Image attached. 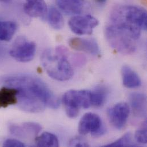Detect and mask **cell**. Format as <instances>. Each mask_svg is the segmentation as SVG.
Listing matches in <instances>:
<instances>
[{"label": "cell", "instance_id": "6da1fadb", "mask_svg": "<svg viewBox=\"0 0 147 147\" xmlns=\"http://www.w3.org/2000/svg\"><path fill=\"white\" fill-rule=\"evenodd\" d=\"M1 82L17 89V104L25 112L39 113L46 107L57 109L60 105L57 97L44 81L34 76L8 75L2 77Z\"/></svg>", "mask_w": 147, "mask_h": 147}, {"label": "cell", "instance_id": "7a4b0ae2", "mask_svg": "<svg viewBox=\"0 0 147 147\" xmlns=\"http://www.w3.org/2000/svg\"><path fill=\"white\" fill-rule=\"evenodd\" d=\"M41 62L47 74L57 81H64L71 79L74 70L68 59L67 50L63 47H57L55 51L45 50L41 56Z\"/></svg>", "mask_w": 147, "mask_h": 147}, {"label": "cell", "instance_id": "3957f363", "mask_svg": "<svg viewBox=\"0 0 147 147\" xmlns=\"http://www.w3.org/2000/svg\"><path fill=\"white\" fill-rule=\"evenodd\" d=\"M110 20L111 22H123L138 27L142 30H147V11L139 6H117L112 11Z\"/></svg>", "mask_w": 147, "mask_h": 147}, {"label": "cell", "instance_id": "277c9868", "mask_svg": "<svg viewBox=\"0 0 147 147\" xmlns=\"http://www.w3.org/2000/svg\"><path fill=\"white\" fill-rule=\"evenodd\" d=\"M105 36L109 45L121 55H132L136 50V40L127 32L111 24L105 27Z\"/></svg>", "mask_w": 147, "mask_h": 147}, {"label": "cell", "instance_id": "5b68a950", "mask_svg": "<svg viewBox=\"0 0 147 147\" xmlns=\"http://www.w3.org/2000/svg\"><path fill=\"white\" fill-rule=\"evenodd\" d=\"M63 103L67 116L76 118L81 108H88L91 105L90 90H70L63 96Z\"/></svg>", "mask_w": 147, "mask_h": 147}, {"label": "cell", "instance_id": "8992f818", "mask_svg": "<svg viewBox=\"0 0 147 147\" xmlns=\"http://www.w3.org/2000/svg\"><path fill=\"white\" fill-rule=\"evenodd\" d=\"M36 52V44L23 36L16 38L9 51L10 55L16 60L21 63L32 61L34 57Z\"/></svg>", "mask_w": 147, "mask_h": 147}, {"label": "cell", "instance_id": "52a82bcc", "mask_svg": "<svg viewBox=\"0 0 147 147\" xmlns=\"http://www.w3.org/2000/svg\"><path fill=\"white\" fill-rule=\"evenodd\" d=\"M78 132L82 135L90 134L94 137H100L106 132V128L101 118L97 114L89 112L81 119L78 124Z\"/></svg>", "mask_w": 147, "mask_h": 147}, {"label": "cell", "instance_id": "ba28073f", "mask_svg": "<svg viewBox=\"0 0 147 147\" xmlns=\"http://www.w3.org/2000/svg\"><path fill=\"white\" fill-rule=\"evenodd\" d=\"M98 24V20L90 14L74 16L68 22L71 30L79 36L91 34Z\"/></svg>", "mask_w": 147, "mask_h": 147}, {"label": "cell", "instance_id": "9c48e42d", "mask_svg": "<svg viewBox=\"0 0 147 147\" xmlns=\"http://www.w3.org/2000/svg\"><path fill=\"white\" fill-rule=\"evenodd\" d=\"M130 108L128 104L125 102H120L107 111L109 120L113 127L117 129H121L127 124Z\"/></svg>", "mask_w": 147, "mask_h": 147}, {"label": "cell", "instance_id": "30bf717a", "mask_svg": "<svg viewBox=\"0 0 147 147\" xmlns=\"http://www.w3.org/2000/svg\"><path fill=\"white\" fill-rule=\"evenodd\" d=\"M69 45L72 49L77 51L85 52L93 56H98L100 54L98 44L93 38L74 37L70 39Z\"/></svg>", "mask_w": 147, "mask_h": 147}, {"label": "cell", "instance_id": "8fae6325", "mask_svg": "<svg viewBox=\"0 0 147 147\" xmlns=\"http://www.w3.org/2000/svg\"><path fill=\"white\" fill-rule=\"evenodd\" d=\"M42 129L41 126L36 123L27 122L22 125L12 124L9 127V131L13 135L19 138H26L29 136H36Z\"/></svg>", "mask_w": 147, "mask_h": 147}, {"label": "cell", "instance_id": "7c38bea8", "mask_svg": "<svg viewBox=\"0 0 147 147\" xmlns=\"http://www.w3.org/2000/svg\"><path fill=\"white\" fill-rule=\"evenodd\" d=\"M24 10L31 17L44 18L47 16L48 9L45 0H25Z\"/></svg>", "mask_w": 147, "mask_h": 147}, {"label": "cell", "instance_id": "4fadbf2b", "mask_svg": "<svg viewBox=\"0 0 147 147\" xmlns=\"http://www.w3.org/2000/svg\"><path fill=\"white\" fill-rule=\"evenodd\" d=\"M58 7L69 15H79L85 9V0H56Z\"/></svg>", "mask_w": 147, "mask_h": 147}, {"label": "cell", "instance_id": "5bb4252c", "mask_svg": "<svg viewBox=\"0 0 147 147\" xmlns=\"http://www.w3.org/2000/svg\"><path fill=\"white\" fill-rule=\"evenodd\" d=\"M129 102L135 113L138 116L146 115L147 98L144 94L140 92H134L129 95Z\"/></svg>", "mask_w": 147, "mask_h": 147}, {"label": "cell", "instance_id": "9a60e30c", "mask_svg": "<svg viewBox=\"0 0 147 147\" xmlns=\"http://www.w3.org/2000/svg\"><path fill=\"white\" fill-rule=\"evenodd\" d=\"M121 75L123 85L128 88H136L142 85V80L134 69L127 65L121 68Z\"/></svg>", "mask_w": 147, "mask_h": 147}, {"label": "cell", "instance_id": "2e32d148", "mask_svg": "<svg viewBox=\"0 0 147 147\" xmlns=\"http://www.w3.org/2000/svg\"><path fill=\"white\" fill-rule=\"evenodd\" d=\"M17 89L10 86H3L0 89V108H7L17 104Z\"/></svg>", "mask_w": 147, "mask_h": 147}, {"label": "cell", "instance_id": "e0dca14e", "mask_svg": "<svg viewBox=\"0 0 147 147\" xmlns=\"http://www.w3.org/2000/svg\"><path fill=\"white\" fill-rule=\"evenodd\" d=\"M47 18L49 25L56 30L61 29L64 25L63 14L55 7L52 6L48 10Z\"/></svg>", "mask_w": 147, "mask_h": 147}, {"label": "cell", "instance_id": "ac0fdd59", "mask_svg": "<svg viewBox=\"0 0 147 147\" xmlns=\"http://www.w3.org/2000/svg\"><path fill=\"white\" fill-rule=\"evenodd\" d=\"M17 29L16 22L10 21H0V41H9L11 40Z\"/></svg>", "mask_w": 147, "mask_h": 147}, {"label": "cell", "instance_id": "d6986e66", "mask_svg": "<svg viewBox=\"0 0 147 147\" xmlns=\"http://www.w3.org/2000/svg\"><path fill=\"white\" fill-rule=\"evenodd\" d=\"M36 144L37 147H57L59 146V141L55 135L44 132L36 138Z\"/></svg>", "mask_w": 147, "mask_h": 147}, {"label": "cell", "instance_id": "ffe728a7", "mask_svg": "<svg viewBox=\"0 0 147 147\" xmlns=\"http://www.w3.org/2000/svg\"><path fill=\"white\" fill-rule=\"evenodd\" d=\"M107 92L103 88H99L90 91L91 105L100 107L104 105L106 100Z\"/></svg>", "mask_w": 147, "mask_h": 147}, {"label": "cell", "instance_id": "44dd1931", "mask_svg": "<svg viewBox=\"0 0 147 147\" xmlns=\"http://www.w3.org/2000/svg\"><path fill=\"white\" fill-rule=\"evenodd\" d=\"M137 146L134 143L132 137L131 133H127L124 134L121 138L116 140L115 142L105 145L106 147H136Z\"/></svg>", "mask_w": 147, "mask_h": 147}, {"label": "cell", "instance_id": "7402d4cb", "mask_svg": "<svg viewBox=\"0 0 147 147\" xmlns=\"http://www.w3.org/2000/svg\"><path fill=\"white\" fill-rule=\"evenodd\" d=\"M135 139L137 142L141 144H146L147 143V131L146 125L144 128L136 131L135 135Z\"/></svg>", "mask_w": 147, "mask_h": 147}, {"label": "cell", "instance_id": "603a6c76", "mask_svg": "<svg viewBox=\"0 0 147 147\" xmlns=\"http://www.w3.org/2000/svg\"><path fill=\"white\" fill-rule=\"evenodd\" d=\"M69 146L71 147H89L88 143L80 137L73 138L69 142Z\"/></svg>", "mask_w": 147, "mask_h": 147}, {"label": "cell", "instance_id": "cb8c5ba5", "mask_svg": "<svg viewBox=\"0 0 147 147\" xmlns=\"http://www.w3.org/2000/svg\"><path fill=\"white\" fill-rule=\"evenodd\" d=\"M3 146L5 147H24L25 145L21 142L16 139H7L3 143Z\"/></svg>", "mask_w": 147, "mask_h": 147}, {"label": "cell", "instance_id": "d4e9b609", "mask_svg": "<svg viewBox=\"0 0 147 147\" xmlns=\"http://www.w3.org/2000/svg\"><path fill=\"white\" fill-rule=\"evenodd\" d=\"M94 1H95L96 3H98V4L102 5V4H104V3L106 2L107 0H94Z\"/></svg>", "mask_w": 147, "mask_h": 147}, {"label": "cell", "instance_id": "484cf974", "mask_svg": "<svg viewBox=\"0 0 147 147\" xmlns=\"http://www.w3.org/2000/svg\"><path fill=\"white\" fill-rule=\"evenodd\" d=\"M11 0H0L1 2H3V3H8L10 2Z\"/></svg>", "mask_w": 147, "mask_h": 147}]
</instances>
